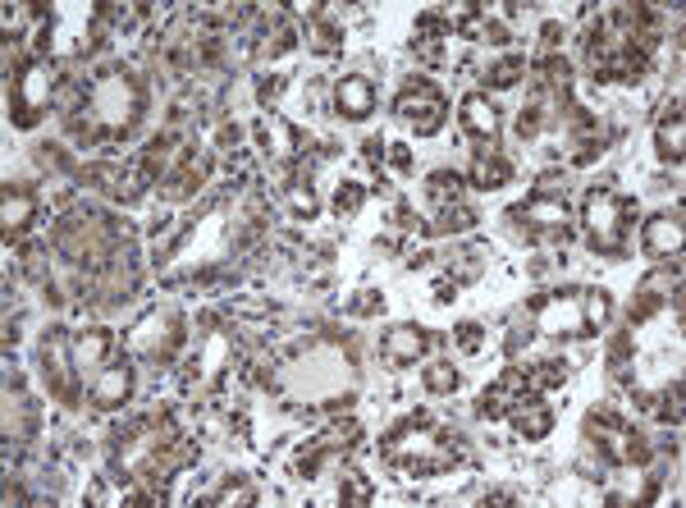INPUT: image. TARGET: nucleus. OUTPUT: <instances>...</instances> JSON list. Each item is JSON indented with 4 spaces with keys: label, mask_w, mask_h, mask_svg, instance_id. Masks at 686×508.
Returning <instances> with one entry per match:
<instances>
[{
    "label": "nucleus",
    "mask_w": 686,
    "mask_h": 508,
    "mask_svg": "<svg viewBox=\"0 0 686 508\" xmlns=\"http://www.w3.org/2000/svg\"><path fill=\"white\" fill-rule=\"evenodd\" d=\"M87 115L74 119V129L87 138H129V129L142 119V83L129 69H106L87 87Z\"/></svg>",
    "instance_id": "f257e3e1"
},
{
    "label": "nucleus",
    "mask_w": 686,
    "mask_h": 508,
    "mask_svg": "<svg viewBox=\"0 0 686 508\" xmlns=\"http://www.w3.org/2000/svg\"><path fill=\"white\" fill-rule=\"evenodd\" d=\"M632 216H636V202L618 197L613 188H590L586 206H581V220H586V229H590V243H595L600 252H609V257H618L622 252V238H627V229H632Z\"/></svg>",
    "instance_id": "f03ea898"
},
{
    "label": "nucleus",
    "mask_w": 686,
    "mask_h": 508,
    "mask_svg": "<svg viewBox=\"0 0 686 508\" xmlns=\"http://www.w3.org/2000/svg\"><path fill=\"white\" fill-rule=\"evenodd\" d=\"M46 101H51V74H46L42 55H28L19 69L10 74V119L14 129H33L42 119Z\"/></svg>",
    "instance_id": "7ed1b4c3"
},
{
    "label": "nucleus",
    "mask_w": 686,
    "mask_h": 508,
    "mask_svg": "<svg viewBox=\"0 0 686 508\" xmlns=\"http://www.w3.org/2000/svg\"><path fill=\"white\" fill-rule=\"evenodd\" d=\"M590 440H595L600 458H609L613 467L650 463V444H645V435L632 431L627 422H618L613 412H595V417H590Z\"/></svg>",
    "instance_id": "20e7f679"
},
{
    "label": "nucleus",
    "mask_w": 686,
    "mask_h": 508,
    "mask_svg": "<svg viewBox=\"0 0 686 508\" xmlns=\"http://www.w3.org/2000/svg\"><path fill=\"white\" fill-rule=\"evenodd\" d=\"M394 110L403 119H408L412 129L421 133V138H430V133H440L444 129V97L435 92L430 83H408L403 92H398V101H394Z\"/></svg>",
    "instance_id": "39448f33"
},
{
    "label": "nucleus",
    "mask_w": 686,
    "mask_h": 508,
    "mask_svg": "<svg viewBox=\"0 0 686 508\" xmlns=\"http://www.w3.org/2000/svg\"><path fill=\"white\" fill-rule=\"evenodd\" d=\"M508 220H517V225L526 229V238H540V234H558V238H568V220H572V211H568V202H563V197L540 193V197H531L526 206H513V211H508Z\"/></svg>",
    "instance_id": "423d86ee"
},
{
    "label": "nucleus",
    "mask_w": 686,
    "mask_h": 508,
    "mask_svg": "<svg viewBox=\"0 0 686 508\" xmlns=\"http://www.w3.org/2000/svg\"><path fill=\"white\" fill-rule=\"evenodd\" d=\"M42 371H46V385H51L55 399L74 408V403H78V367H74V353H69V339L65 335H46Z\"/></svg>",
    "instance_id": "0eeeda50"
},
{
    "label": "nucleus",
    "mask_w": 686,
    "mask_h": 508,
    "mask_svg": "<svg viewBox=\"0 0 686 508\" xmlns=\"http://www.w3.org/2000/svg\"><path fill=\"white\" fill-rule=\"evenodd\" d=\"M536 325L545 330V335H558V339L590 335L581 293H554V298H545V303H540V312H536Z\"/></svg>",
    "instance_id": "6e6552de"
},
{
    "label": "nucleus",
    "mask_w": 686,
    "mask_h": 508,
    "mask_svg": "<svg viewBox=\"0 0 686 508\" xmlns=\"http://www.w3.org/2000/svg\"><path fill=\"white\" fill-rule=\"evenodd\" d=\"M641 248L650 252L654 261H668V257H677V252H682V206H673V211H659L654 220H645Z\"/></svg>",
    "instance_id": "1a4fd4ad"
},
{
    "label": "nucleus",
    "mask_w": 686,
    "mask_h": 508,
    "mask_svg": "<svg viewBox=\"0 0 686 508\" xmlns=\"http://www.w3.org/2000/svg\"><path fill=\"white\" fill-rule=\"evenodd\" d=\"M129 394H133V367L129 362H106V367L92 376V403H97L101 412L124 408Z\"/></svg>",
    "instance_id": "9d476101"
},
{
    "label": "nucleus",
    "mask_w": 686,
    "mask_h": 508,
    "mask_svg": "<svg viewBox=\"0 0 686 508\" xmlns=\"http://www.w3.org/2000/svg\"><path fill=\"white\" fill-rule=\"evenodd\" d=\"M426 348H430V335L417 330V325H394V330L380 339V357H385L389 367H412Z\"/></svg>",
    "instance_id": "9b49d317"
},
{
    "label": "nucleus",
    "mask_w": 686,
    "mask_h": 508,
    "mask_svg": "<svg viewBox=\"0 0 686 508\" xmlns=\"http://www.w3.org/2000/svg\"><path fill=\"white\" fill-rule=\"evenodd\" d=\"M334 110H339L343 119H366L371 110H376V87H371V78L362 74H348L339 78V87H334Z\"/></svg>",
    "instance_id": "f8f14e48"
},
{
    "label": "nucleus",
    "mask_w": 686,
    "mask_h": 508,
    "mask_svg": "<svg viewBox=\"0 0 686 508\" xmlns=\"http://www.w3.org/2000/svg\"><path fill=\"white\" fill-rule=\"evenodd\" d=\"M453 37L449 19L444 14H421L417 28H412V51L426 60V65H444V42Z\"/></svg>",
    "instance_id": "ddd939ff"
},
{
    "label": "nucleus",
    "mask_w": 686,
    "mask_h": 508,
    "mask_svg": "<svg viewBox=\"0 0 686 508\" xmlns=\"http://www.w3.org/2000/svg\"><path fill=\"white\" fill-rule=\"evenodd\" d=\"M110 348H115V335H110V330H83V335L69 339V353H74L78 376L106 367V362H110Z\"/></svg>",
    "instance_id": "4468645a"
},
{
    "label": "nucleus",
    "mask_w": 686,
    "mask_h": 508,
    "mask_svg": "<svg viewBox=\"0 0 686 508\" xmlns=\"http://www.w3.org/2000/svg\"><path fill=\"white\" fill-rule=\"evenodd\" d=\"M513 426L526 440H545V435L554 431V412L540 403V394H522V399L513 403Z\"/></svg>",
    "instance_id": "2eb2a0df"
},
{
    "label": "nucleus",
    "mask_w": 686,
    "mask_h": 508,
    "mask_svg": "<svg viewBox=\"0 0 686 508\" xmlns=\"http://www.w3.org/2000/svg\"><path fill=\"white\" fill-rule=\"evenodd\" d=\"M33 216H37L33 193H28V188H5V197H0V220H5V238H10V243L33 225Z\"/></svg>",
    "instance_id": "dca6fc26"
},
{
    "label": "nucleus",
    "mask_w": 686,
    "mask_h": 508,
    "mask_svg": "<svg viewBox=\"0 0 686 508\" xmlns=\"http://www.w3.org/2000/svg\"><path fill=\"white\" fill-rule=\"evenodd\" d=\"M462 129L472 133V138H494L499 133V110L490 106V97H481V92H472V97H462Z\"/></svg>",
    "instance_id": "f3484780"
},
{
    "label": "nucleus",
    "mask_w": 686,
    "mask_h": 508,
    "mask_svg": "<svg viewBox=\"0 0 686 508\" xmlns=\"http://www.w3.org/2000/svg\"><path fill=\"white\" fill-rule=\"evenodd\" d=\"M654 142H659V156L664 161H682V142H686V129H682V115H677V101L668 106V115L659 119V129H654Z\"/></svg>",
    "instance_id": "a211bd4d"
},
{
    "label": "nucleus",
    "mask_w": 686,
    "mask_h": 508,
    "mask_svg": "<svg viewBox=\"0 0 686 508\" xmlns=\"http://www.w3.org/2000/svg\"><path fill=\"white\" fill-rule=\"evenodd\" d=\"M508 179H513V170H508V161L499 152H476V161H472V184L476 188H504Z\"/></svg>",
    "instance_id": "6ab92c4d"
},
{
    "label": "nucleus",
    "mask_w": 686,
    "mask_h": 508,
    "mask_svg": "<svg viewBox=\"0 0 686 508\" xmlns=\"http://www.w3.org/2000/svg\"><path fill=\"white\" fill-rule=\"evenodd\" d=\"M476 225V211L462 202H449V206H435V220H430V234H462V229Z\"/></svg>",
    "instance_id": "aec40b11"
},
{
    "label": "nucleus",
    "mask_w": 686,
    "mask_h": 508,
    "mask_svg": "<svg viewBox=\"0 0 686 508\" xmlns=\"http://www.w3.org/2000/svg\"><path fill=\"white\" fill-rule=\"evenodd\" d=\"M563 380H568V362H558V357H545L536 367H526L531 394H545V390H554V385H563Z\"/></svg>",
    "instance_id": "412c9836"
},
{
    "label": "nucleus",
    "mask_w": 686,
    "mask_h": 508,
    "mask_svg": "<svg viewBox=\"0 0 686 508\" xmlns=\"http://www.w3.org/2000/svg\"><path fill=\"white\" fill-rule=\"evenodd\" d=\"M426 197L435 206H449V202H462V174H430V184H426Z\"/></svg>",
    "instance_id": "4be33fe9"
},
{
    "label": "nucleus",
    "mask_w": 686,
    "mask_h": 508,
    "mask_svg": "<svg viewBox=\"0 0 686 508\" xmlns=\"http://www.w3.org/2000/svg\"><path fill=\"white\" fill-rule=\"evenodd\" d=\"M526 74V55H508V60H499V65L485 74V83L490 87H517Z\"/></svg>",
    "instance_id": "5701e85b"
},
{
    "label": "nucleus",
    "mask_w": 686,
    "mask_h": 508,
    "mask_svg": "<svg viewBox=\"0 0 686 508\" xmlns=\"http://www.w3.org/2000/svg\"><path fill=\"white\" fill-rule=\"evenodd\" d=\"M371 481H366L362 472H343V481H339V499L343 504H353V508H362V504H371Z\"/></svg>",
    "instance_id": "b1692460"
},
{
    "label": "nucleus",
    "mask_w": 686,
    "mask_h": 508,
    "mask_svg": "<svg viewBox=\"0 0 686 508\" xmlns=\"http://www.w3.org/2000/svg\"><path fill=\"white\" fill-rule=\"evenodd\" d=\"M426 390L430 394H453L458 390V371H453V362H430L426 367Z\"/></svg>",
    "instance_id": "393cba45"
},
{
    "label": "nucleus",
    "mask_w": 686,
    "mask_h": 508,
    "mask_svg": "<svg viewBox=\"0 0 686 508\" xmlns=\"http://www.w3.org/2000/svg\"><path fill=\"white\" fill-rule=\"evenodd\" d=\"M581 303H586V325H590V335H595V330L609 321V312H613L609 293H581Z\"/></svg>",
    "instance_id": "a878e982"
},
{
    "label": "nucleus",
    "mask_w": 686,
    "mask_h": 508,
    "mask_svg": "<svg viewBox=\"0 0 686 508\" xmlns=\"http://www.w3.org/2000/svg\"><path fill=\"white\" fill-rule=\"evenodd\" d=\"M362 202H366V188L362 184H339V193H334V211H339V220L343 216H357V211H362Z\"/></svg>",
    "instance_id": "bb28decb"
},
{
    "label": "nucleus",
    "mask_w": 686,
    "mask_h": 508,
    "mask_svg": "<svg viewBox=\"0 0 686 508\" xmlns=\"http://www.w3.org/2000/svg\"><path fill=\"white\" fill-rule=\"evenodd\" d=\"M289 211H293V220H311V216H316V197H311V188L289 184Z\"/></svg>",
    "instance_id": "cd10ccee"
},
{
    "label": "nucleus",
    "mask_w": 686,
    "mask_h": 508,
    "mask_svg": "<svg viewBox=\"0 0 686 508\" xmlns=\"http://www.w3.org/2000/svg\"><path fill=\"white\" fill-rule=\"evenodd\" d=\"M458 348L462 353H481L485 348V325L481 321H462L458 325Z\"/></svg>",
    "instance_id": "c85d7f7f"
},
{
    "label": "nucleus",
    "mask_w": 686,
    "mask_h": 508,
    "mask_svg": "<svg viewBox=\"0 0 686 508\" xmlns=\"http://www.w3.org/2000/svg\"><path fill=\"white\" fill-rule=\"evenodd\" d=\"M311 46H316V51H321V55L339 51V33H334L330 23H316V28H311Z\"/></svg>",
    "instance_id": "c756f323"
},
{
    "label": "nucleus",
    "mask_w": 686,
    "mask_h": 508,
    "mask_svg": "<svg viewBox=\"0 0 686 508\" xmlns=\"http://www.w3.org/2000/svg\"><path fill=\"white\" fill-rule=\"evenodd\" d=\"M252 499H257V495H252V490H247V486H225V490H220V495H211V499H206V504H252Z\"/></svg>",
    "instance_id": "7c9ffc66"
},
{
    "label": "nucleus",
    "mask_w": 686,
    "mask_h": 508,
    "mask_svg": "<svg viewBox=\"0 0 686 508\" xmlns=\"http://www.w3.org/2000/svg\"><path fill=\"white\" fill-rule=\"evenodd\" d=\"M659 417H664V422H682V385H673V390L664 394V408H659Z\"/></svg>",
    "instance_id": "2f4dec72"
},
{
    "label": "nucleus",
    "mask_w": 686,
    "mask_h": 508,
    "mask_svg": "<svg viewBox=\"0 0 686 508\" xmlns=\"http://www.w3.org/2000/svg\"><path fill=\"white\" fill-rule=\"evenodd\" d=\"M279 92H284V74L266 78V83H261V92H257V97H261V106H270V101H275V97H279Z\"/></svg>",
    "instance_id": "473e14b6"
},
{
    "label": "nucleus",
    "mask_w": 686,
    "mask_h": 508,
    "mask_svg": "<svg viewBox=\"0 0 686 508\" xmlns=\"http://www.w3.org/2000/svg\"><path fill=\"white\" fill-rule=\"evenodd\" d=\"M385 147H389V142H380V138H366V142H362V156H366V161H371V165H380V161H385Z\"/></svg>",
    "instance_id": "72a5a7b5"
},
{
    "label": "nucleus",
    "mask_w": 686,
    "mask_h": 508,
    "mask_svg": "<svg viewBox=\"0 0 686 508\" xmlns=\"http://www.w3.org/2000/svg\"><path fill=\"white\" fill-rule=\"evenodd\" d=\"M389 161H394L398 170H412V152L403 147V142H389Z\"/></svg>",
    "instance_id": "f704fd0d"
},
{
    "label": "nucleus",
    "mask_w": 686,
    "mask_h": 508,
    "mask_svg": "<svg viewBox=\"0 0 686 508\" xmlns=\"http://www.w3.org/2000/svg\"><path fill=\"white\" fill-rule=\"evenodd\" d=\"M453 293H458V280H440L435 284V303H453Z\"/></svg>",
    "instance_id": "c9c22d12"
}]
</instances>
